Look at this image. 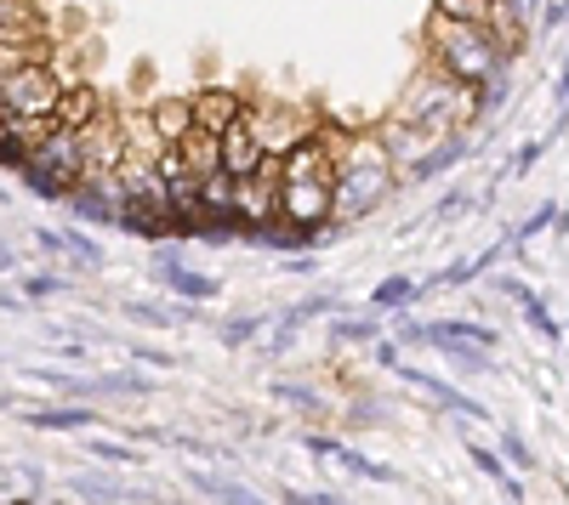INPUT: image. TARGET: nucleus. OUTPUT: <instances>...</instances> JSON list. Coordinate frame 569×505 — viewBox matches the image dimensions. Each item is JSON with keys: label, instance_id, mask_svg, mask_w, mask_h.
Returning a JSON list of instances; mask_svg holds the SVG:
<instances>
[{"label": "nucleus", "instance_id": "nucleus-1", "mask_svg": "<svg viewBox=\"0 0 569 505\" xmlns=\"http://www.w3.org/2000/svg\"><path fill=\"white\" fill-rule=\"evenodd\" d=\"M393 188H399V165H393L382 131H354L336 154V222H364L387 205Z\"/></svg>", "mask_w": 569, "mask_h": 505}, {"label": "nucleus", "instance_id": "nucleus-2", "mask_svg": "<svg viewBox=\"0 0 569 505\" xmlns=\"http://www.w3.org/2000/svg\"><path fill=\"white\" fill-rule=\"evenodd\" d=\"M393 119L416 125V131H433V137H461V125L467 119H484V109H479V91L473 86H461L456 74H444L428 58L405 80V97L393 103Z\"/></svg>", "mask_w": 569, "mask_h": 505}, {"label": "nucleus", "instance_id": "nucleus-3", "mask_svg": "<svg viewBox=\"0 0 569 505\" xmlns=\"http://www.w3.org/2000/svg\"><path fill=\"white\" fill-rule=\"evenodd\" d=\"M428 58L473 91H484L490 80L507 74V58H502V46L490 40L484 23H456V17H438V12L428 17Z\"/></svg>", "mask_w": 569, "mask_h": 505}, {"label": "nucleus", "instance_id": "nucleus-4", "mask_svg": "<svg viewBox=\"0 0 569 505\" xmlns=\"http://www.w3.org/2000/svg\"><path fill=\"white\" fill-rule=\"evenodd\" d=\"M63 74L52 63H23L0 74V114H23V119H52L63 103Z\"/></svg>", "mask_w": 569, "mask_h": 505}, {"label": "nucleus", "instance_id": "nucleus-5", "mask_svg": "<svg viewBox=\"0 0 569 505\" xmlns=\"http://www.w3.org/2000/svg\"><path fill=\"white\" fill-rule=\"evenodd\" d=\"M245 119H251L257 142L268 148V160H285V154H296L302 142H313L319 131H325V119H313V114L290 109V103H251Z\"/></svg>", "mask_w": 569, "mask_h": 505}, {"label": "nucleus", "instance_id": "nucleus-6", "mask_svg": "<svg viewBox=\"0 0 569 505\" xmlns=\"http://www.w3.org/2000/svg\"><path fill=\"white\" fill-rule=\"evenodd\" d=\"M393 375H399L405 387L428 392V397L438 403V409H450V415L473 420V426H490V420H496V415H490V403H484V397H467V392H461L456 381H444V375H428V369H416V364H399V369H393Z\"/></svg>", "mask_w": 569, "mask_h": 505}, {"label": "nucleus", "instance_id": "nucleus-7", "mask_svg": "<svg viewBox=\"0 0 569 505\" xmlns=\"http://www.w3.org/2000/svg\"><path fill=\"white\" fill-rule=\"evenodd\" d=\"M302 449H308V454H319V460H331V466H342V471L364 477V483H399V471H393L387 460H376V454H364V449L342 443V438H325V432H302Z\"/></svg>", "mask_w": 569, "mask_h": 505}, {"label": "nucleus", "instance_id": "nucleus-8", "mask_svg": "<svg viewBox=\"0 0 569 505\" xmlns=\"http://www.w3.org/2000/svg\"><path fill=\"white\" fill-rule=\"evenodd\" d=\"M245 114H251V103H245L234 86L194 91V119H200V131H211V137H228L234 125H245Z\"/></svg>", "mask_w": 569, "mask_h": 505}, {"label": "nucleus", "instance_id": "nucleus-9", "mask_svg": "<svg viewBox=\"0 0 569 505\" xmlns=\"http://www.w3.org/2000/svg\"><path fill=\"white\" fill-rule=\"evenodd\" d=\"M496 290L507 295V301H518V313H524V324H530V330L541 336V341H547V346H558L564 341V330H558V318L547 313V301H541L524 279H512V273H502V279H496Z\"/></svg>", "mask_w": 569, "mask_h": 505}, {"label": "nucleus", "instance_id": "nucleus-10", "mask_svg": "<svg viewBox=\"0 0 569 505\" xmlns=\"http://www.w3.org/2000/svg\"><path fill=\"white\" fill-rule=\"evenodd\" d=\"M154 279H160L171 295H183V301H217V295H222V285L211 279V273L183 267V256H154Z\"/></svg>", "mask_w": 569, "mask_h": 505}, {"label": "nucleus", "instance_id": "nucleus-11", "mask_svg": "<svg viewBox=\"0 0 569 505\" xmlns=\"http://www.w3.org/2000/svg\"><path fill=\"white\" fill-rule=\"evenodd\" d=\"M262 165H268V148L257 142L251 119H245V125H234V131L222 137V171H228L234 182H245V176H257Z\"/></svg>", "mask_w": 569, "mask_h": 505}, {"label": "nucleus", "instance_id": "nucleus-12", "mask_svg": "<svg viewBox=\"0 0 569 505\" xmlns=\"http://www.w3.org/2000/svg\"><path fill=\"white\" fill-rule=\"evenodd\" d=\"M148 119H154V131L165 148H183L194 131H200V119H194V97H160V103H148Z\"/></svg>", "mask_w": 569, "mask_h": 505}, {"label": "nucleus", "instance_id": "nucleus-13", "mask_svg": "<svg viewBox=\"0 0 569 505\" xmlns=\"http://www.w3.org/2000/svg\"><path fill=\"white\" fill-rule=\"evenodd\" d=\"M103 420L91 403H52V409H23V426L29 432H91Z\"/></svg>", "mask_w": 569, "mask_h": 505}, {"label": "nucleus", "instance_id": "nucleus-14", "mask_svg": "<svg viewBox=\"0 0 569 505\" xmlns=\"http://www.w3.org/2000/svg\"><path fill=\"white\" fill-rule=\"evenodd\" d=\"M52 119L63 125V131H91L97 119H109V109H103V91H97V86H86V80H81V86H69Z\"/></svg>", "mask_w": 569, "mask_h": 505}, {"label": "nucleus", "instance_id": "nucleus-15", "mask_svg": "<svg viewBox=\"0 0 569 505\" xmlns=\"http://www.w3.org/2000/svg\"><path fill=\"white\" fill-rule=\"evenodd\" d=\"M467 460H473V466L490 477V483L507 494V505H524V483H518V471L507 466V454H502V449H490V443H479V438H467Z\"/></svg>", "mask_w": 569, "mask_h": 505}, {"label": "nucleus", "instance_id": "nucleus-16", "mask_svg": "<svg viewBox=\"0 0 569 505\" xmlns=\"http://www.w3.org/2000/svg\"><path fill=\"white\" fill-rule=\"evenodd\" d=\"M120 227H126V233H137V239H148V244L183 239V216H177V211H165V205H132Z\"/></svg>", "mask_w": 569, "mask_h": 505}, {"label": "nucleus", "instance_id": "nucleus-17", "mask_svg": "<svg viewBox=\"0 0 569 505\" xmlns=\"http://www.w3.org/2000/svg\"><path fill=\"white\" fill-rule=\"evenodd\" d=\"M484 29H490V40L502 46L507 63L524 52V7H518V0H496V7H490V17H484Z\"/></svg>", "mask_w": 569, "mask_h": 505}, {"label": "nucleus", "instance_id": "nucleus-18", "mask_svg": "<svg viewBox=\"0 0 569 505\" xmlns=\"http://www.w3.org/2000/svg\"><path fill=\"white\" fill-rule=\"evenodd\" d=\"M416 295H422V279H405V273H393V279H382L376 290H370L364 307L376 313V318H387V313H405Z\"/></svg>", "mask_w": 569, "mask_h": 505}, {"label": "nucleus", "instance_id": "nucleus-19", "mask_svg": "<svg viewBox=\"0 0 569 505\" xmlns=\"http://www.w3.org/2000/svg\"><path fill=\"white\" fill-rule=\"evenodd\" d=\"M382 341V318L364 313V318H331V346H376Z\"/></svg>", "mask_w": 569, "mask_h": 505}, {"label": "nucleus", "instance_id": "nucleus-20", "mask_svg": "<svg viewBox=\"0 0 569 505\" xmlns=\"http://www.w3.org/2000/svg\"><path fill=\"white\" fill-rule=\"evenodd\" d=\"M183 160H188V171L206 182V176H217V171H222V137H211V131H194V137L183 142Z\"/></svg>", "mask_w": 569, "mask_h": 505}, {"label": "nucleus", "instance_id": "nucleus-21", "mask_svg": "<svg viewBox=\"0 0 569 505\" xmlns=\"http://www.w3.org/2000/svg\"><path fill=\"white\" fill-rule=\"evenodd\" d=\"M461 154H467V137H444L422 165H410V171H405V182H433V176H444V171H450Z\"/></svg>", "mask_w": 569, "mask_h": 505}, {"label": "nucleus", "instance_id": "nucleus-22", "mask_svg": "<svg viewBox=\"0 0 569 505\" xmlns=\"http://www.w3.org/2000/svg\"><path fill=\"white\" fill-rule=\"evenodd\" d=\"M268 392H274V403H285V409L308 415V420H325V415H331V403H325V397H313V387H296V381H274Z\"/></svg>", "mask_w": 569, "mask_h": 505}, {"label": "nucleus", "instance_id": "nucleus-23", "mask_svg": "<svg viewBox=\"0 0 569 505\" xmlns=\"http://www.w3.org/2000/svg\"><path fill=\"white\" fill-rule=\"evenodd\" d=\"M97 387H103V397H148L154 392V381H148L143 369H103Z\"/></svg>", "mask_w": 569, "mask_h": 505}, {"label": "nucleus", "instance_id": "nucleus-24", "mask_svg": "<svg viewBox=\"0 0 569 505\" xmlns=\"http://www.w3.org/2000/svg\"><path fill=\"white\" fill-rule=\"evenodd\" d=\"M194 489H200L206 500H217V505H262V494L257 489H239V483H222V477H194Z\"/></svg>", "mask_w": 569, "mask_h": 505}, {"label": "nucleus", "instance_id": "nucleus-25", "mask_svg": "<svg viewBox=\"0 0 569 505\" xmlns=\"http://www.w3.org/2000/svg\"><path fill=\"white\" fill-rule=\"evenodd\" d=\"M262 330H268L262 313H239V318H228V324L217 330V341H222V346H245V341H257Z\"/></svg>", "mask_w": 569, "mask_h": 505}, {"label": "nucleus", "instance_id": "nucleus-26", "mask_svg": "<svg viewBox=\"0 0 569 505\" xmlns=\"http://www.w3.org/2000/svg\"><path fill=\"white\" fill-rule=\"evenodd\" d=\"M558 211H564V205H535V211H530L524 222H518V227H512V244H518V250H524V244H530L535 233H547V227H558Z\"/></svg>", "mask_w": 569, "mask_h": 505}, {"label": "nucleus", "instance_id": "nucleus-27", "mask_svg": "<svg viewBox=\"0 0 569 505\" xmlns=\"http://www.w3.org/2000/svg\"><path fill=\"white\" fill-rule=\"evenodd\" d=\"M496 449L507 454L512 471H535V449L524 443V432H518V426H502V443H496Z\"/></svg>", "mask_w": 569, "mask_h": 505}, {"label": "nucleus", "instance_id": "nucleus-28", "mask_svg": "<svg viewBox=\"0 0 569 505\" xmlns=\"http://www.w3.org/2000/svg\"><path fill=\"white\" fill-rule=\"evenodd\" d=\"M63 244H69V256L81 262L86 273L103 267V250H97V239H91V233H81V227H63Z\"/></svg>", "mask_w": 569, "mask_h": 505}, {"label": "nucleus", "instance_id": "nucleus-29", "mask_svg": "<svg viewBox=\"0 0 569 505\" xmlns=\"http://www.w3.org/2000/svg\"><path fill=\"white\" fill-rule=\"evenodd\" d=\"M86 454H97V460H109V466H148V454H143V449L103 443V438H86Z\"/></svg>", "mask_w": 569, "mask_h": 505}, {"label": "nucleus", "instance_id": "nucleus-30", "mask_svg": "<svg viewBox=\"0 0 569 505\" xmlns=\"http://www.w3.org/2000/svg\"><path fill=\"white\" fill-rule=\"evenodd\" d=\"M120 313H126L132 324H148V330H171V324H183L177 307H143V301H126Z\"/></svg>", "mask_w": 569, "mask_h": 505}, {"label": "nucleus", "instance_id": "nucleus-31", "mask_svg": "<svg viewBox=\"0 0 569 505\" xmlns=\"http://www.w3.org/2000/svg\"><path fill=\"white\" fill-rule=\"evenodd\" d=\"M438 17H456V23H484L490 17V0H433Z\"/></svg>", "mask_w": 569, "mask_h": 505}, {"label": "nucleus", "instance_id": "nucleus-32", "mask_svg": "<svg viewBox=\"0 0 569 505\" xmlns=\"http://www.w3.org/2000/svg\"><path fill=\"white\" fill-rule=\"evenodd\" d=\"M547 148H553V137H535V142H524V148H518V154H512L507 176H530V171H535V160L547 154Z\"/></svg>", "mask_w": 569, "mask_h": 505}, {"label": "nucleus", "instance_id": "nucleus-33", "mask_svg": "<svg viewBox=\"0 0 569 505\" xmlns=\"http://www.w3.org/2000/svg\"><path fill=\"white\" fill-rule=\"evenodd\" d=\"M399 346H405L399 336H382L376 346H370V358H376V369H387V375L399 369V364H405V352H399Z\"/></svg>", "mask_w": 569, "mask_h": 505}, {"label": "nucleus", "instance_id": "nucleus-34", "mask_svg": "<svg viewBox=\"0 0 569 505\" xmlns=\"http://www.w3.org/2000/svg\"><path fill=\"white\" fill-rule=\"evenodd\" d=\"M280 505H348L342 494H325V489H280Z\"/></svg>", "mask_w": 569, "mask_h": 505}, {"label": "nucleus", "instance_id": "nucleus-35", "mask_svg": "<svg viewBox=\"0 0 569 505\" xmlns=\"http://www.w3.org/2000/svg\"><path fill=\"white\" fill-rule=\"evenodd\" d=\"M132 358L143 369H177V352H165V346H132Z\"/></svg>", "mask_w": 569, "mask_h": 505}, {"label": "nucleus", "instance_id": "nucleus-36", "mask_svg": "<svg viewBox=\"0 0 569 505\" xmlns=\"http://www.w3.org/2000/svg\"><path fill=\"white\" fill-rule=\"evenodd\" d=\"M23 295H29V301H46V295H69V279H40V273H35V279H23Z\"/></svg>", "mask_w": 569, "mask_h": 505}, {"label": "nucleus", "instance_id": "nucleus-37", "mask_svg": "<svg viewBox=\"0 0 569 505\" xmlns=\"http://www.w3.org/2000/svg\"><path fill=\"white\" fill-rule=\"evenodd\" d=\"M507 91H512L507 74H502V80H490V86L479 91V109H484V114H490V109H502V97H507Z\"/></svg>", "mask_w": 569, "mask_h": 505}, {"label": "nucleus", "instance_id": "nucleus-38", "mask_svg": "<svg viewBox=\"0 0 569 505\" xmlns=\"http://www.w3.org/2000/svg\"><path fill=\"white\" fill-rule=\"evenodd\" d=\"M461 205H467V193H461V188H450V193H444L438 205H433V216H438V222H456V216H461Z\"/></svg>", "mask_w": 569, "mask_h": 505}, {"label": "nucleus", "instance_id": "nucleus-39", "mask_svg": "<svg viewBox=\"0 0 569 505\" xmlns=\"http://www.w3.org/2000/svg\"><path fill=\"white\" fill-rule=\"evenodd\" d=\"M280 273H290V279H308V273H319V262L296 250V256H285V262H280Z\"/></svg>", "mask_w": 569, "mask_h": 505}, {"label": "nucleus", "instance_id": "nucleus-40", "mask_svg": "<svg viewBox=\"0 0 569 505\" xmlns=\"http://www.w3.org/2000/svg\"><path fill=\"white\" fill-rule=\"evenodd\" d=\"M58 358H69V364H86V341H74V336H63V346H52Z\"/></svg>", "mask_w": 569, "mask_h": 505}, {"label": "nucleus", "instance_id": "nucleus-41", "mask_svg": "<svg viewBox=\"0 0 569 505\" xmlns=\"http://www.w3.org/2000/svg\"><path fill=\"white\" fill-rule=\"evenodd\" d=\"M558 233H569V205L558 211Z\"/></svg>", "mask_w": 569, "mask_h": 505}, {"label": "nucleus", "instance_id": "nucleus-42", "mask_svg": "<svg viewBox=\"0 0 569 505\" xmlns=\"http://www.w3.org/2000/svg\"><path fill=\"white\" fill-rule=\"evenodd\" d=\"M558 97H564V109H569V74H564V80H558Z\"/></svg>", "mask_w": 569, "mask_h": 505}]
</instances>
